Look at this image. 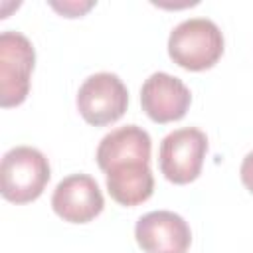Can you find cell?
Segmentation results:
<instances>
[{
	"label": "cell",
	"mask_w": 253,
	"mask_h": 253,
	"mask_svg": "<svg viewBox=\"0 0 253 253\" xmlns=\"http://www.w3.org/2000/svg\"><path fill=\"white\" fill-rule=\"evenodd\" d=\"M239 176H241L243 186L253 194V150L245 154V158L241 162V168H239Z\"/></svg>",
	"instance_id": "obj_12"
},
{
	"label": "cell",
	"mask_w": 253,
	"mask_h": 253,
	"mask_svg": "<svg viewBox=\"0 0 253 253\" xmlns=\"http://www.w3.org/2000/svg\"><path fill=\"white\" fill-rule=\"evenodd\" d=\"M77 111L95 126L119 121L128 107V91L119 75L101 71L89 75L77 91Z\"/></svg>",
	"instance_id": "obj_5"
},
{
	"label": "cell",
	"mask_w": 253,
	"mask_h": 253,
	"mask_svg": "<svg viewBox=\"0 0 253 253\" xmlns=\"http://www.w3.org/2000/svg\"><path fill=\"white\" fill-rule=\"evenodd\" d=\"M223 53V34L210 18H188L168 36V55L188 71L213 67Z\"/></svg>",
	"instance_id": "obj_1"
},
{
	"label": "cell",
	"mask_w": 253,
	"mask_h": 253,
	"mask_svg": "<svg viewBox=\"0 0 253 253\" xmlns=\"http://www.w3.org/2000/svg\"><path fill=\"white\" fill-rule=\"evenodd\" d=\"M51 206L63 221L87 223L103 211L105 200L95 178L87 174H71L55 186Z\"/></svg>",
	"instance_id": "obj_7"
},
{
	"label": "cell",
	"mask_w": 253,
	"mask_h": 253,
	"mask_svg": "<svg viewBox=\"0 0 253 253\" xmlns=\"http://www.w3.org/2000/svg\"><path fill=\"white\" fill-rule=\"evenodd\" d=\"M107 190L121 206H138L154 192V176L150 162H123L107 172Z\"/></svg>",
	"instance_id": "obj_10"
},
{
	"label": "cell",
	"mask_w": 253,
	"mask_h": 253,
	"mask_svg": "<svg viewBox=\"0 0 253 253\" xmlns=\"http://www.w3.org/2000/svg\"><path fill=\"white\" fill-rule=\"evenodd\" d=\"M208 152V138L196 126L168 132L158 148V166L168 182L190 184L200 172Z\"/></svg>",
	"instance_id": "obj_4"
},
{
	"label": "cell",
	"mask_w": 253,
	"mask_h": 253,
	"mask_svg": "<svg viewBox=\"0 0 253 253\" xmlns=\"http://www.w3.org/2000/svg\"><path fill=\"white\" fill-rule=\"evenodd\" d=\"M190 103H192L190 89L176 75L156 71L142 83L140 105L142 111L154 123L180 121L190 109Z\"/></svg>",
	"instance_id": "obj_8"
},
{
	"label": "cell",
	"mask_w": 253,
	"mask_h": 253,
	"mask_svg": "<svg viewBox=\"0 0 253 253\" xmlns=\"http://www.w3.org/2000/svg\"><path fill=\"white\" fill-rule=\"evenodd\" d=\"M36 51L32 42L14 30L0 34V105L4 109L26 101Z\"/></svg>",
	"instance_id": "obj_3"
},
{
	"label": "cell",
	"mask_w": 253,
	"mask_h": 253,
	"mask_svg": "<svg viewBox=\"0 0 253 253\" xmlns=\"http://www.w3.org/2000/svg\"><path fill=\"white\" fill-rule=\"evenodd\" d=\"M51 6L55 10H59L63 16L67 18H77L81 14H85L89 8H93V2H63V4H57V2H51Z\"/></svg>",
	"instance_id": "obj_11"
},
{
	"label": "cell",
	"mask_w": 253,
	"mask_h": 253,
	"mask_svg": "<svg viewBox=\"0 0 253 253\" xmlns=\"http://www.w3.org/2000/svg\"><path fill=\"white\" fill-rule=\"evenodd\" d=\"M51 170L47 158L32 146H14L2 156V196L14 204H28L42 196Z\"/></svg>",
	"instance_id": "obj_2"
},
{
	"label": "cell",
	"mask_w": 253,
	"mask_h": 253,
	"mask_svg": "<svg viewBox=\"0 0 253 253\" xmlns=\"http://www.w3.org/2000/svg\"><path fill=\"white\" fill-rule=\"evenodd\" d=\"M152 140L138 125H125L105 134L97 146V164L103 172L123 162H150Z\"/></svg>",
	"instance_id": "obj_9"
},
{
	"label": "cell",
	"mask_w": 253,
	"mask_h": 253,
	"mask_svg": "<svg viewBox=\"0 0 253 253\" xmlns=\"http://www.w3.org/2000/svg\"><path fill=\"white\" fill-rule=\"evenodd\" d=\"M134 237L144 253H186L192 231L186 219L168 210L148 211L136 221Z\"/></svg>",
	"instance_id": "obj_6"
}]
</instances>
